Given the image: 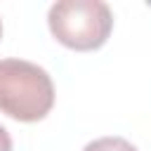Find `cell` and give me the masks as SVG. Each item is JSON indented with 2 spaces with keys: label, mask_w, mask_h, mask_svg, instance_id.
Instances as JSON below:
<instances>
[{
  "label": "cell",
  "mask_w": 151,
  "mask_h": 151,
  "mask_svg": "<svg viewBox=\"0 0 151 151\" xmlns=\"http://www.w3.org/2000/svg\"><path fill=\"white\" fill-rule=\"evenodd\" d=\"M54 106V85L45 68L24 59H0V111L21 123L42 120Z\"/></svg>",
  "instance_id": "6da1fadb"
},
{
  "label": "cell",
  "mask_w": 151,
  "mask_h": 151,
  "mask_svg": "<svg viewBox=\"0 0 151 151\" xmlns=\"http://www.w3.org/2000/svg\"><path fill=\"white\" fill-rule=\"evenodd\" d=\"M47 24L52 35L71 50H97L113 28V14L101 0H59L50 7Z\"/></svg>",
  "instance_id": "7a4b0ae2"
},
{
  "label": "cell",
  "mask_w": 151,
  "mask_h": 151,
  "mask_svg": "<svg viewBox=\"0 0 151 151\" xmlns=\"http://www.w3.org/2000/svg\"><path fill=\"white\" fill-rule=\"evenodd\" d=\"M83 151H137V146H132L123 137H101V139L90 142Z\"/></svg>",
  "instance_id": "3957f363"
},
{
  "label": "cell",
  "mask_w": 151,
  "mask_h": 151,
  "mask_svg": "<svg viewBox=\"0 0 151 151\" xmlns=\"http://www.w3.org/2000/svg\"><path fill=\"white\" fill-rule=\"evenodd\" d=\"M0 151H12V137L2 125H0Z\"/></svg>",
  "instance_id": "277c9868"
},
{
  "label": "cell",
  "mask_w": 151,
  "mask_h": 151,
  "mask_svg": "<svg viewBox=\"0 0 151 151\" xmlns=\"http://www.w3.org/2000/svg\"><path fill=\"white\" fill-rule=\"evenodd\" d=\"M0 35H2V24H0Z\"/></svg>",
  "instance_id": "5b68a950"
}]
</instances>
